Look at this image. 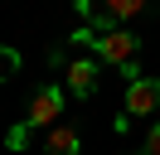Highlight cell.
I'll return each instance as SVG.
<instances>
[{"label": "cell", "mask_w": 160, "mask_h": 155, "mask_svg": "<svg viewBox=\"0 0 160 155\" xmlns=\"http://www.w3.org/2000/svg\"><path fill=\"white\" fill-rule=\"evenodd\" d=\"M58 116H63V87H34V97H29V112H24V126L29 131H53L58 126Z\"/></svg>", "instance_id": "obj_1"}, {"label": "cell", "mask_w": 160, "mask_h": 155, "mask_svg": "<svg viewBox=\"0 0 160 155\" xmlns=\"http://www.w3.org/2000/svg\"><path fill=\"white\" fill-rule=\"evenodd\" d=\"M136 48H141V39L131 34V29H117V34H97V44H92V53H97L102 63L131 68V63H136Z\"/></svg>", "instance_id": "obj_2"}, {"label": "cell", "mask_w": 160, "mask_h": 155, "mask_svg": "<svg viewBox=\"0 0 160 155\" xmlns=\"http://www.w3.org/2000/svg\"><path fill=\"white\" fill-rule=\"evenodd\" d=\"M160 112V78H141L126 87V116H150Z\"/></svg>", "instance_id": "obj_3"}, {"label": "cell", "mask_w": 160, "mask_h": 155, "mask_svg": "<svg viewBox=\"0 0 160 155\" xmlns=\"http://www.w3.org/2000/svg\"><path fill=\"white\" fill-rule=\"evenodd\" d=\"M97 78H102V68H97V58H78V63H68V92L88 102V97L97 92Z\"/></svg>", "instance_id": "obj_4"}, {"label": "cell", "mask_w": 160, "mask_h": 155, "mask_svg": "<svg viewBox=\"0 0 160 155\" xmlns=\"http://www.w3.org/2000/svg\"><path fill=\"white\" fill-rule=\"evenodd\" d=\"M78 150H82V136H78V126L58 121L53 131H44V155H78Z\"/></svg>", "instance_id": "obj_5"}, {"label": "cell", "mask_w": 160, "mask_h": 155, "mask_svg": "<svg viewBox=\"0 0 160 155\" xmlns=\"http://www.w3.org/2000/svg\"><path fill=\"white\" fill-rule=\"evenodd\" d=\"M29 136H34V131H29L24 121H20V126H10V131H5V150H10V155H24V145H29Z\"/></svg>", "instance_id": "obj_6"}, {"label": "cell", "mask_w": 160, "mask_h": 155, "mask_svg": "<svg viewBox=\"0 0 160 155\" xmlns=\"http://www.w3.org/2000/svg\"><path fill=\"white\" fill-rule=\"evenodd\" d=\"M20 63H24V58H20V53H15V48H10V44H0V82H10V78H15V73H20Z\"/></svg>", "instance_id": "obj_7"}, {"label": "cell", "mask_w": 160, "mask_h": 155, "mask_svg": "<svg viewBox=\"0 0 160 155\" xmlns=\"http://www.w3.org/2000/svg\"><path fill=\"white\" fill-rule=\"evenodd\" d=\"M136 10H141V0H117V5H112V15H117V19H131Z\"/></svg>", "instance_id": "obj_8"}, {"label": "cell", "mask_w": 160, "mask_h": 155, "mask_svg": "<svg viewBox=\"0 0 160 155\" xmlns=\"http://www.w3.org/2000/svg\"><path fill=\"white\" fill-rule=\"evenodd\" d=\"M146 155H160V121L150 126V136H146Z\"/></svg>", "instance_id": "obj_9"}, {"label": "cell", "mask_w": 160, "mask_h": 155, "mask_svg": "<svg viewBox=\"0 0 160 155\" xmlns=\"http://www.w3.org/2000/svg\"><path fill=\"white\" fill-rule=\"evenodd\" d=\"M73 44H82V48H92V44H97V34H92V29H78V34H73Z\"/></svg>", "instance_id": "obj_10"}]
</instances>
